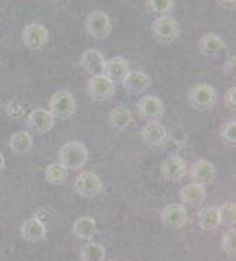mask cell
I'll return each mask as SVG.
<instances>
[{
  "mask_svg": "<svg viewBox=\"0 0 236 261\" xmlns=\"http://www.w3.org/2000/svg\"><path fill=\"white\" fill-rule=\"evenodd\" d=\"M59 159L63 166L68 170L75 172L83 169L88 162V150L80 141H69L63 144L59 150Z\"/></svg>",
  "mask_w": 236,
  "mask_h": 261,
  "instance_id": "6da1fadb",
  "label": "cell"
},
{
  "mask_svg": "<svg viewBox=\"0 0 236 261\" xmlns=\"http://www.w3.org/2000/svg\"><path fill=\"white\" fill-rule=\"evenodd\" d=\"M48 110L55 118L68 119L76 113V98L75 95L66 91L59 90L50 97L48 101Z\"/></svg>",
  "mask_w": 236,
  "mask_h": 261,
  "instance_id": "7a4b0ae2",
  "label": "cell"
},
{
  "mask_svg": "<svg viewBox=\"0 0 236 261\" xmlns=\"http://www.w3.org/2000/svg\"><path fill=\"white\" fill-rule=\"evenodd\" d=\"M153 34L157 41L163 44L173 43L179 36V24L170 15H159L151 25Z\"/></svg>",
  "mask_w": 236,
  "mask_h": 261,
  "instance_id": "3957f363",
  "label": "cell"
},
{
  "mask_svg": "<svg viewBox=\"0 0 236 261\" xmlns=\"http://www.w3.org/2000/svg\"><path fill=\"white\" fill-rule=\"evenodd\" d=\"M188 101L197 110H210L217 103V91L210 84H198L189 91Z\"/></svg>",
  "mask_w": 236,
  "mask_h": 261,
  "instance_id": "277c9868",
  "label": "cell"
},
{
  "mask_svg": "<svg viewBox=\"0 0 236 261\" xmlns=\"http://www.w3.org/2000/svg\"><path fill=\"white\" fill-rule=\"evenodd\" d=\"M85 30L95 40H104L110 36L112 22L104 11H93L85 19Z\"/></svg>",
  "mask_w": 236,
  "mask_h": 261,
  "instance_id": "5b68a950",
  "label": "cell"
},
{
  "mask_svg": "<svg viewBox=\"0 0 236 261\" xmlns=\"http://www.w3.org/2000/svg\"><path fill=\"white\" fill-rule=\"evenodd\" d=\"M87 91H88V95L95 101H107L115 95L116 84L112 83L103 73L94 75L88 80Z\"/></svg>",
  "mask_w": 236,
  "mask_h": 261,
  "instance_id": "8992f818",
  "label": "cell"
},
{
  "mask_svg": "<svg viewBox=\"0 0 236 261\" xmlns=\"http://www.w3.org/2000/svg\"><path fill=\"white\" fill-rule=\"evenodd\" d=\"M160 219H162V223L166 227L173 229V230H179L188 222V212H187L183 204L173 202V204L166 205L165 208L162 210Z\"/></svg>",
  "mask_w": 236,
  "mask_h": 261,
  "instance_id": "52a82bcc",
  "label": "cell"
},
{
  "mask_svg": "<svg viewBox=\"0 0 236 261\" xmlns=\"http://www.w3.org/2000/svg\"><path fill=\"white\" fill-rule=\"evenodd\" d=\"M137 110L147 122H157L165 113V105L157 95H142L137 103Z\"/></svg>",
  "mask_w": 236,
  "mask_h": 261,
  "instance_id": "ba28073f",
  "label": "cell"
},
{
  "mask_svg": "<svg viewBox=\"0 0 236 261\" xmlns=\"http://www.w3.org/2000/svg\"><path fill=\"white\" fill-rule=\"evenodd\" d=\"M48 31L44 25L28 24L22 30V43L30 50H41L47 44Z\"/></svg>",
  "mask_w": 236,
  "mask_h": 261,
  "instance_id": "9c48e42d",
  "label": "cell"
},
{
  "mask_svg": "<svg viewBox=\"0 0 236 261\" xmlns=\"http://www.w3.org/2000/svg\"><path fill=\"white\" fill-rule=\"evenodd\" d=\"M75 190L84 198H94L103 190V182L93 172H83L75 180Z\"/></svg>",
  "mask_w": 236,
  "mask_h": 261,
  "instance_id": "30bf717a",
  "label": "cell"
},
{
  "mask_svg": "<svg viewBox=\"0 0 236 261\" xmlns=\"http://www.w3.org/2000/svg\"><path fill=\"white\" fill-rule=\"evenodd\" d=\"M55 120L56 118L50 113L47 109H34L30 112L28 118H27V123L33 130H36L38 134H46L48 130L53 129L55 126Z\"/></svg>",
  "mask_w": 236,
  "mask_h": 261,
  "instance_id": "8fae6325",
  "label": "cell"
},
{
  "mask_svg": "<svg viewBox=\"0 0 236 261\" xmlns=\"http://www.w3.org/2000/svg\"><path fill=\"white\" fill-rule=\"evenodd\" d=\"M122 85L128 94L138 95L145 93L150 85H151V78L142 71H129L128 75L123 78Z\"/></svg>",
  "mask_w": 236,
  "mask_h": 261,
  "instance_id": "7c38bea8",
  "label": "cell"
},
{
  "mask_svg": "<svg viewBox=\"0 0 236 261\" xmlns=\"http://www.w3.org/2000/svg\"><path fill=\"white\" fill-rule=\"evenodd\" d=\"M160 173L166 180H179L187 175V162L180 155H169L162 163Z\"/></svg>",
  "mask_w": 236,
  "mask_h": 261,
  "instance_id": "4fadbf2b",
  "label": "cell"
},
{
  "mask_svg": "<svg viewBox=\"0 0 236 261\" xmlns=\"http://www.w3.org/2000/svg\"><path fill=\"white\" fill-rule=\"evenodd\" d=\"M104 63H106L104 56L101 55V51H98L95 48L85 50L83 53V56H81V60H80L81 68L85 72H88L91 76L101 75L103 71H104Z\"/></svg>",
  "mask_w": 236,
  "mask_h": 261,
  "instance_id": "5bb4252c",
  "label": "cell"
},
{
  "mask_svg": "<svg viewBox=\"0 0 236 261\" xmlns=\"http://www.w3.org/2000/svg\"><path fill=\"white\" fill-rule=\"evenodd\" d=\"M129 71V62L125 59V58L116 56V58H110V59L106 60L103 75H106L112 83L116 84L122 83L123 78L128 75V72Z\"/></svg>",
  "mask_w": 236,
  "mask_h": 261,
  "instance_id": "9a60e30c",
  "label": "cell"
},
{
  "mask_svg": "<svg viewBox=\"0 0 236 261\" xmlns=\"http://www.w3.org/2000/svg\"><path fill=\"white\" fill-rule=\"evenodd\" d=\"M142 141L148 145L159 147L163 145L167 140V129L160 122H147L141 129Z\"/></svg>",
  "mask_w": 236,
  "mask_h": 261,
  "instance_id": "2e32d148",
  "label": "cell"
},
{
  "mask_svg": "<svg viewBox=\"0 0 236 261\" xmlns=\"http://www.w3.org/2000/svg\"><path fill=\"white\" fill-rule=\"evenodd\" d=\"M189 176L195 184H201V185L212 184L216 178V167L208 160H198L192 163L189 169Z\"/></svg>",
  "mask_w": 236,
  "mask_h": 261,
  "instance_id": "e0dca14e",
  "label": "cell"
},
{
  "mask_svg": "<svg viewBox=\"0 0 236 261\" xmlns=\"http://www.w3.org/2000/svg\"><path fill=\"white\" fill-rule=\"evenodd\" d=\"M198 48L205 58H217L219 55H222V51H224L226 44H224L223 38L219 34L207 33L200 38Z\"/></svg>",
  "mask_w": 236,
  "mask_h": 261,
  "instance_id": "ac0fdd59",
  "label": "cell"
},
{
  "mask_svg": "<svg viewBox=\"0 0 236 261\" xmlns=\"http://www.w3.org/2000/svg\"><path fill=\"white\" fill-rule=\"evenodd\" d=\"M179 198L183 204H188V205H198L202 204L207 198V190L204 185L201 184H195V182H191L188 185L182 187V190L179 191Z\"/></svg>",
  "mask_w": 236,
  "mask_h": 261,
  "instance_id": "d6986e66",
  "label": "cell"
},
{
  "mask_svg": "<svg viewBox=\"0 0 236 261\" xmlns=\"http://www.w3.org/2000/svg\"><path fill=\"white\" fill-rule=\"evenodd\" d=\"M46 225L37 217L25 220L24 225L21 226V237L28 242H40L46 238Z\"/></svg>",
  "mask_w": 236,
  "mask_h": 261,
  "instance_id": "ffe728a7",
  "label": "cell"
},
{
  "mask_svg": "<svg viewBox=\"0 0 236 261\" xmlns=\"http://www.w3.org/2000/svg\"><path fill=\"white\" fill-rule=\"evenodd\" d=\"M109 120H110V125H112L113 129L125 130L128 126L132 125L134 115H132V112H130L128 107L118 106L110 112Z\"/></svg>",
  "mask_w": 236,
  "mask_h": 261,
  "instance_id": "44dd1931",
  "label": "cell"
},
{
  "mask_svg": "<svg viewBox=\"0 0 236 261\" xmlns=\"http://www.w3.org/2000/svg\"><path fill=\"white\" fill-rule=\"evenodd\" d=\"M9 147L15 154L22 155L27 154L33 148V137L27 130H16L13 132L11 140H9Z\"/></svg>",
  "mask_w": 236,
  "mask_h": 261,
  "instance_id": "7402d4cb",
  "label": "cell"
},
{
  "mask_svg": "<svg viewBox=\"0 0 236 261\" xmlns=\"http://www.w3.org/2000/svg\"><path fill=\"white\" fill-rule=\"evenodd\" d=\"M95 230H97L95 220L93 217H88V216H84L81 219H78L72 227L73 235L80 239H84V241L93 239V237L95 235Z\"/></svg>",
  "mask_w": 236,
  "mask_h": 261,
  "instance_id": "603a6c76",
  "label": "cell"
},
{
  "mask_svg": "<svg viewBox=\"0 0 236 261\" xmlns=\"http://www.w3.org/2000/svg\"><path fill=\"white\" fill-rule=\"evenodd\" d=\"M197 216H198V225L204 230H216L220 226L219 212L216 207H204Z\"/></svg>",
  "mask_w": 236,
  "mask_h": 261,
  "instance_id": "cb8c5ba5",
  "label": "cell"
},
{
  "mask_svg": "<svg viewBox=\"0 0 236 261\" xmlns=\"http://www.w3.org/2000/svg\"><path fill=\"white\" fill-rule=\"evenodd\" d=\"M83 261H104L106 260V249L98 242H88L81 249Z\"/></svg>",
  "mask_w": 236,
  "mask_h": 261,
  "instance_id": "d4e9b609",
  "label": "cell"
},
{
  "mask_svg": "<svg viewBox=\"0 0 236 261\" xmlns=\"http://www.w3.org/2000/svg\"><path fill=\"white\" fill-rule=\"evenodd\" d=\"M68 172L62 163H50L46 169V180L51 185H62L68 178Z\"/></svg>",
  "mask_w": 236,
  "mask_h": 261,
  "instance_id": "484cf974",
  "label": "cell"
},
{
  "mask_svg": "<svg viewBox=\"0 0 236 261\" xmlns=\"http://www.w3.org/2000/svg\"><path fill=\"white\" fill-rule=\"evenodd\" d=\"M219 212V219H220V225L226 227H233L236 223V204L232 201L224 202L223 205H220L217 208Z\"/></svg>",
  "mask_w": 236,
  "mask_h": 261,
  "instance_id": "4316f807",
  "label": "cell"
},
{
  "mask_svg": "<svg viewBox=\"0 0 236 261\" xmlns=\"http://www.w3.org/2000/svg\"><path fill=\"white\" fill-rule=\"evenodd\" d=\"M220 138L227 147H235L236 144V120L230 119L220 129Z\"/></svg>",
  "mask_w": 236,
  "mask_h": 261,
  "instance_id": "83f0119b",
  "label": "cell"
},
{
  "mask_svg": "<svg viewBox=\"0 0 236 261\" xmlns=\"http://www.w3.org/2000/svg\"><path fill=\"white\" fill-rule=\"evenodd\" d=\"M222 248L229 255V257H235L236 254V230L235 227H230V230H227L222 238Z\"/></svg>",
  "mask_w": 236,
  "mask_h": 261,
  "instance_id": "f1b7e54d",
  "label": "cell"
},
{
  "mask_svg": "<svg viewBox=\"0 0 236 261\" xmlns=\"http://www.w3.org/2000/svg\"><path fill=\"white\" fill-rule=\"evenodd\" d=\"M148 9L159 15H167L173 9L175 0H148Z\"/></svg>",
  "mask_w": 236,
  "mask_h": 261,
  "instance_id": "f546056e",
  "label": "cell"
},
{
  "mask_svg": "<svg viewBox=\"0 0 236 261\" xmlns=\"http://www.w3.org/2000/svg\"><path fill=\"white\" fill-rule=\"evenodd\" d=\"M6 112H8V115L11 118L19 119L24 115V107H22V105H19L16 100H13V101H9L6 105Z\"/></svg>",
  "mask_w": 236,
  "mask_h": 261,
  "instance_id": "4dcf8cb0",
  "label": "cell"
},
{
  "mask_svg": "<svg viewBox=\"0 0 236 261\" xmlns=\"http://www.w3.org/2000/svg\"><path fill=\"white\" fill-rule=\"evenodd\" d=\"M224 105L227 109H230V110H235L236 107V87H230V88H227V91L224 93Z\"/></svg>",
  "mask_w": 236,
  "mask_h": 261,
  "instance_id": "1f68e13d",
  "label": "cell"
},
{
  "mask_svg": "<svg viewBox=\"0 0 236 261\" xmlns=\"http://www.w3.org/2000/svg\"><path fill=\"white\" fill-rule=\"evenodd\" d=\"M235 66H236L235 56H230L229 59L226 60V63H224V66H223L224 75H226V76H233V75H235Z\"/></svg>",
  "mask_w": 236,
  "mask_h": 261,
  "instance_id": "d6a6232c",
  "label": "cell"
},
{
  "mask_svg": "<svg viewBox=\"0 0 236 261\" xmlns=\"http://www.w3.org/2000/svg\"><path fill=\"white\" fill-rule=\"evenodd\" d=\"M219 2V5L224 8V9H227V11H235V6H236V0H217Z\"/></svg>",
  "mask_w": 236,
  "mask_h": 261,
  "instance_id": "836d02e7",
  "label": "cell"
},
{
  "mask_svg": "<svg viewBox=\"0 0 236 261\" xmlns=\"http://www.w3.org/2000/svg\"><path fill=\"white\" fill-rule=\"evenodd\" d=\"M3 167H5V157L0 153V172L3 170Z\"/></svg>",
  "mask_w": 236,
  "mask_h": 261,
  "instance_id": "e575fe53",
  "label": "cell"
},
{
  "mask_svg": "<svg viewBox=\"0 0 236 261\" xmlns=\"http://www.w3.org/2000/svg\"><path fill=\"white\" fill-rule=\"evenodd\" d=\"M109 261H116V260H109Z\"/></svg>",
  "mask_w": 236,
  "mask_h": 261,
  "instance_id": "d590c367",
  "label": "cell"
}]
</instances>
